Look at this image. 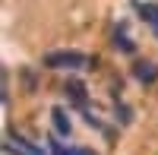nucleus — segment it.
<instances>
[{
	"label": "nucleus",
	"instance_id": "nucleus-7",
	"mask_svg": "<svg viewBox=\"0 0 158 155\" xmlns=\"http://www.w3.org/2000/svg\"><path fill=\"white\" fill-rule=\"evenodd\" d=\"M51 117H54L57 133H70V117L63 114V108H54V111H51Z\"/></svg>",
	"mask_w": 158,
	"mask_h": 155
},
{
	"label": "nucleus",
	"instance_id": "nucleus-6",
	"mask_svg": "<svg viewBox=\"0 0 158 155\" xmlns=\"http://www.w3.org/2000/svg\"><path fill=\"white\" fill-rule=\"evenodd\" d=\"M123 32H127V29H123V25H117V29H114V44H117V48H120V51H123V54H133V41H130V38H127Z\"/></svg>",
	"mask_w": 158,
	"mask_h": 155
},
{
	"label": "nucleus",
	"instance_id": "nucleus-4",
	"mask_svg": "<svg viewBox=\"0 0 158 155\" xmlns=\"http://www.w3.org/2000/svg\"><path fill=\"white\" fill-rule=\"evenodd\" d=\"M133 76H136L139 82H146V86L158 82V63H152V60H136V63H133Z\"/></svg>",
	"mask_w": 158,
	"mask_h": 155
},
{
	"label": "nucleus",
	"instance_id": "nucleus-3",
	"mask_svg": "<svg viewBox=\"0 0 158 155\" xmlns=\"http://www.w3.org/2000/svg\"><path fill=\"white\" fill-rule=\"evenodd\" d=\"M133 10H136V16L152 29V35L158 38V3H142V0H133Z\"/></svg>",
	"mask_w": 158,
	"mask_h": 155
},
{
	"label": "nucleus",
	"instance_id": "nucleus-2",
	"mask_svg": "<svg viewBox=\"0 0 158 155\" xmlns=\"http://www.w3.org/2000/svg\"><path fill=\"white\" fill-rule=\"evenodd\" d=\"M3 152H6V155H44L41 146H35V143H29V139H22V136H16V133H10V136L3 139Z\"/></svg>",
	"mask_w": 158,
	"mask_h": 155
},
{
	"label": "nucleus",
	"instance_id": "nucleus-1",
	"mask_svg": "<svg viewBox=\"0 0 158 155\" xmlns=\"http://www.w3.org/2000/svg\"><path fill=\"white\" fill-rule=\"evenodd\" d=\"M44 63L51 70H60V67H67V70H79V67H85L89 57L82 54V51H51V54L44 57Z\"/></svg>",
	"mask_w": 158,
	"mask_h": 155
},
{
	"label": "nucleus",
	"instance_id": "nucleus-5",
	"mask_svg": "<svg viewBox=\"0 0 158 155\" xmlns=\"http://www.w3.org/2000/svg\"><path fill=\"white\" fill-rule=\"evenodd\" d=\"M51 152H54V155H98V152L82 149V146H60L57 139H51Z\"/></svg>",
	"mask_w": 158,
	"mask_h": 155
}]
</instances>
